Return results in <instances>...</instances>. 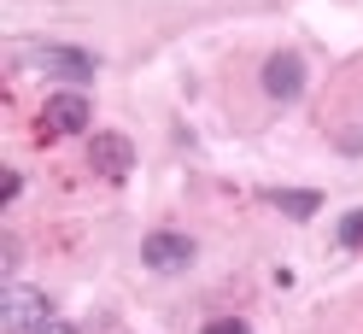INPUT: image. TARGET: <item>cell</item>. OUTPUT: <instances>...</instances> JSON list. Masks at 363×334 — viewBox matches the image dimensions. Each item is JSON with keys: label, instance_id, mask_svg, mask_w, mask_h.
I'll use <instances>...</instances> for the list:
<instances>
[{"label": "cell", "instance_id": "6da1fadb", "mask_svg": "<svg viewBox=\"0 0 363 334\" xmlns=\"http://www.w3.org/2000/svg\"><path fill=\"white\" fill-rule=\"evenodd\" d=\"M48 294H35V287H6L0 294V328H12V334H30L48 323Z\"/></svg>", "mask_w": 363, "mask_h": 334}, {"label": "cell", "instance_id": "7a4b0ae2", "mask_svg": "<svg viewBox=\"0 0 363 334\" xmlns=\"http://www.w3.org/2000/svg\"><path fill=\"white\" fill-rule=\"evenodd\" d=\"M18 59H24V65H41V71H53V77H71V82H82V77L100 71V59L82 53V48H24Z\"/></svg>", "mask_w": 363, "mask_h": 334}, {"label": "cell", "instance_id": "3957f363", "mask_svg": "<svg viewBox=\"0 0 363 334\" xmlns=\"http://www.w3.org/2000/svg\"><path fill=\"white\" fill-rule=\"evenodd\" d=\"M194 252H199V247H194L188 235H176V229H158V235L141 240V258L152 264V270H164V276H170V270H188Z\"/></svg>", "mask_w": 363, "mask_h": 334}, {"label": "cell", "instance_id": "277c9868", "mask_svg": "<svg viewBox=\"0 0 363 334\" xmlns=\"http://www.w3.org/2000/svg\"><path fill=\"white\" fill-rule=\"evenodd\" d=\"M264 94L269 100H299L305 94V59L299 53H269L264 59Z\"/></svg>", "mask_w": 363, "mask_h": 334}, {"label": "cell", "instance_id": "5b68a950", "mask_svg": "<svg viewBox=\"0 0 363 334\" xmlns=\"http://www.w3.org/2000/svg\"><path fill=\"white\" fill-rule=\"evenodd\" d=\"M88 165H94L100 176H111V182H123V176L135 170L129 135H94V141H88Z\"/></svg>", "mask_w": 363, "mask_h": 334}, {"label": "cell", "instance_id": "8992f818", "mask_svg": "<svg viewBox=\"0 0 363 334\" xmlns=\"http://www.w3.org/2000/svg\"><path fill=\"white\" fill-rule=\"evenodd\" d=\"M88 100L82 94H53L48 106H41V123H48V135H77V129H88Z\"/></svg>", "mask_w": 363, "mask_h": 334}, {"label": "cell", "instance_id": "52a82bcc", "mask_svg": "<svg viewBox=\"0 0 363 334\" xmlns=\"http://www.w3.org/2000/svg\"><path fill=\"white\" fill-rule=\"evenodd\" d=\"M269 206L287 211V217H311L316 206H323V194H311V188H276V194H269Z\"/></svg>", "mask_w": 363, "mask_h": 334}, {"label": "cell", "instance_id": "ba28073f", "mask_svg": "<svg viewBox=\"0 0 363 334\" xmlns=\"http://www.w3.org/2000/svg\"><path fill=\"white\" fill-rule=\"evenodd\" d=\"M340 247H363V206L346 211V223H340Z\"/></svg>", "mask_w": 363, "mask_h": 334}, {"label": "cell", "instance_id": "9c48e42d", "mask_svg": "<svg viewBox=\"0 0 363 334\" xmlns=\"http://www.w3.org/2000/svg\"><path fill=\"white\" fill-rule=\"evenodd\" d=\"M206 334H252L240 317H217V323H206Z\"/></svg>", "mask_w": 363, "mask_h": 334}, {"label": "cell", "instance_id": "30bf717a", "mask_svg": "<svg viewBox=\"0 0 363 334\" xmlns=\"http://www.w3.org/2000/svg\"><path fill=\"white\" fill-rule=\"evenodd\" d=\"M30 334H77L71 323H59V317H48V323H41V328H30Z\"/></svg>", "mask_w": 363, "mask_h": 334}]
</instances>
